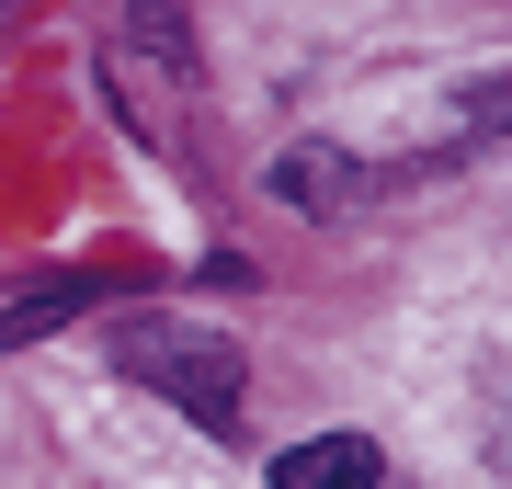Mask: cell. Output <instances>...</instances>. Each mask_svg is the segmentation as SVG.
I'll use <instances>...</instances> for the list:
<instances>
[{
	"instance_id": "cell-1",
	"label": "cell",
	"mask_w": 512,
	"mask_h": 489,
	"mask_svg": "<svg viewBox=\"0 0 512 489\" xmlns=\"http://www.w3.org/2000/svg\"><path fill=\"white\" fill-rule=\"evenodd\" d=\"M114 376H137L148 399H171L183 421H205V433H228L239 399H251L239 342H217V330H194V319H126L114 330Z\"/></svg>"
},
{
	"instance_id": "cell-2",
	"label": "cell",
	"mask_w": 512,
	"mask_h": 489,
	"mask_svg": "<svg viewBox=\"0 0 512 489\" xmlns=\"http://www.w3.org/2000/svg\"><path fill=\"white\" fill-rule=\"evenodd\" d=\"M262 194L285 205V217H342L353 194H365V160L353 148H330V137H296L274 171H262Z\"/></svg>"
},
{
	"instance_id": "cell-3",
	"label": "cell",
	"mask_w": 512,
	"mask_h": 489,
	"mask_svg": "<svg viewBox=\"0 0 512 489\" xmlns=\"http://www.w3.org/2000/svg\"><path fill=\"white\" fill-rule=\"evenodd\" d=\"M376 478H387V455L365 433H308L274 455V489H376Z\"/></svg>"
},
{
	"instance_id": "cell-4",
	"label": "cell",
	"mask_w": 512,
	"mask_h": 489,
	"mask_svg": "<svg viewBox=\"0 0 512 489\" xmlns=\"http://www.w3.org/2000/svg\"><path fill=\"white\" fill-rule=\"evenodd\" d=\"M103 273H46V285L35 296H12V308H0V342H46V330H69L80 308H103Z\"/></svg>"
},
{
	"instance_id": "cell-5",
	"label": "cell",
	"mask_w": 512,
	"mask_h": 489,
	"mask_svg": "<svg viewBox=\"0 0 512 489\" xmlns=\"http://www.w3.org/2000/svg\"><path fill=\"white\" fill-rule=\"evenodd\" d=\"M126 35L160 57L171 80H194V0H126Z\"/></svg>"
},
{
	"instance_id": "cell-6",
	"label": "cell",
	"mask_w": 512,
	"mask_h": 489,
	"mask_svg": "<svg viewBox=\"0 0 512 489\" xmlns=\"http://www.w3.org/2000/svg\"><path fill=\"white\" fill-rule=\"evenodd\" d=\"M467 126H512V80H490V91H467Z\"/></svg>"
},
{
	"instance_id": "cell-7",
	"label": "cell",
	"mask_w": 512,
	"mask_h": 489,
	"mask_svg": "<svg viewBox=\"0 0 512 489\" xmlns=\"http://www.w3.org/2000/svg\"><path fill=\"white\" fill-rule=\"evenodd\" d=\"M0 12H12V0H0Z\"/></svg>"
},
{
	"instance_id": "cell-8",
	"label": "cell",
	"mask_w": 512,
	"mask_h": 489,
	"mask_svg": "<svg viewBox=\"0 0 512 489\" xmlns=\"http://www.w3.org/2000/svg\"><path fill=\"white\" fill-rule=\"evenodd\" d=\"M376 489H387V478H376Z\"/></svg>"
}]
</instances>
